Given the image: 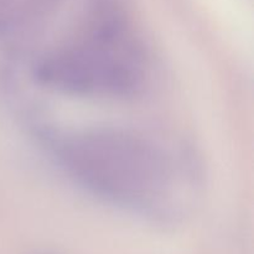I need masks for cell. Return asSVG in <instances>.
I'll return each mask as SVG.
<instances>
[{
  "label": "cell",
  "instance_id": "2",
  "mask_svg": "<svg viewBox=\"0 0 254 254\" xmlns=\"http://www.w3.org/2000/svg\"><path fill=\"white\" fill-rule=\"evenodd\" d=\"M36 76L62 93L124 98L143 87L145 54L118 7L104 1L77 36L40 60Z\"/></svg>",
  "mask_w": 254,
  "mask_h": 254
},
{
  "label": "cell",
  "instance_id": "1",
  "mask_svg": "<svg viewBox=\"0 0 254 254\" xmlns=\"http://www.w3.org/2000/svg\"><path fill=\"white\" fill-rule=\"evenodd\" d=\"M56 155L79 185L131 210L163 205L175 186L170 156L145 136L123 129L74 131L60 139Z\"/></svg>",
  "mask_w": 254,
  "mask_h": 254
},
{
  "label": "cell",
  "instance_id": "3",
  "mask_svg": "<svg viewBox=\"0 0 254 254\" xmlns=\"http://www.w3.org/2000/svg\"><path fill=\"white\" fill-rule=\"evenodd\" d=\"M62 0H0V37L30 31L55 11Z\"/></svg>",
  "mask_w": 254,
  "mask_h": 254
}]
</instances>
